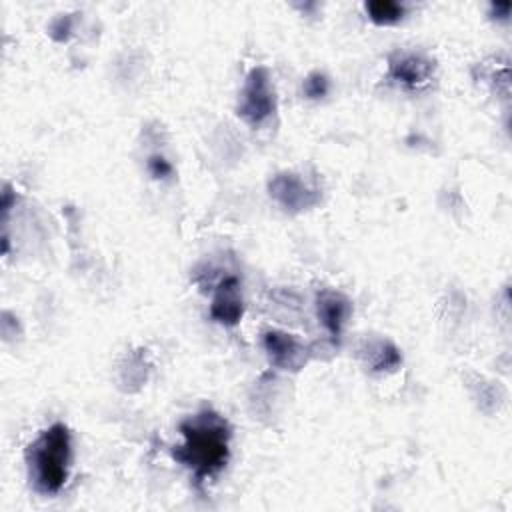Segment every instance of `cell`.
I'll return each instance as SVG.
<instances>
[{
    "label": "cell",
    "mask_w": 512,
    "mask_h": 512,
    "mask_svg": "<svg viewBox=\"0 0 512 512\" xmlns=\"http://www.w3.org/2000/svg\"><path fill=\"white\" fill-rule=\"evenodd\" d=\"M316 314L326 332L338 340L352 314V302L338 290H320L316 296Z\"/></svg>",
    "instance_id": "ba28073f"
},
{
    "label": "cell",
    "mask_w": 512,
    "mask_h": 512,
    "mask_svg": "<svg viewBox=\"0 0 512 512\" xmlns=\"http://www.w3.org/2000/svg\"><path fill=\"white\" fill-rule=\"evenodd\" d=\"M180 434L184 440L174 448L172 456L192 472L196 484L224 470L232 438V428L224 416L204 408L180 422Z\"/></svg>",
    "instance_id": "6da1fadb"
},
{
    "label": "cell",
    "mask_w": 512,
    "mask_h": 512,
    "mask_svg": "<svg viewBox=\"0 0 512 512\" xmlns=\"http://www.w3.org/2000/svg\"><path fill=\"white\" fill-rule=\"evenodd\" d=\"M366 364L372 372H392L402 364V354L392 342L376 340L368 344Z\"/></svg>",
    "instance_id": "9c48e42d"
},
{
    "label": "cell",
    "mask_w": 512,
    "mask_h": 512,
    "mask_svg": "<svg viewBox=\"0 0 512 512\" xmlns=\"http://www.w3.org/2000/svg\"><path fill=\"white\" fill-rule=\"evenodd\" d=\"M328 88H330V80H328V76L322 74V72H312V74H308L306 80H304V94H306L308 98H312V100L326 96V94H328Z\"/></svg>",
    "instance_id": "8fae6325"
},
{
    "label": "cell",
    "mask_w": 512,
    "mask_h": 512,
    "mask_svg": "<svg viewBox=\"0 0 512 512\" xmlns=\"http://www.w3.org/2000/svg\"><path fill=\"white\" fill-rule=\"evenodd\" d=\"M28 476L36 492L58 494L70 474L72 436L68 426L56 422L46 428L26 450Z\"/></svg>",
    "instance_id": "7a4b0ae2"
},
{
    "label": "cell",
    "mask_w": 512,
    "mask_h": 512,
    "mask_svg": "<svg viewBox=\"0 0 512 512\" xmlns=\"http://www.w3.org/2000/svg\"><path fill=\"white\" fill-rule=\"evenodd\" d=\"M270 196L290 212H302L320 202V190L294 172H280L268 182Z\"/></svg>",
    "instance_id": "277c9868"
},
{
    "label": "cell",
    "mask_w": 512,
    "mask_h": 512,
    "mask_svg": "<svg viewBox=\"0 0 512 512\" xmlns=\"http://www.w3.org/2000/svg\"><path fill=\"white\" fill-rule=\"evenodd\" d=\"M276 112V94L266 66H256L248 72L236 114L252 128L264 126Z\"/></svg>",
    "instance_id": "3957f363"
},
{
    "label": "cell",
    "mask_w": 512,
    "mask_h": 512,
    "mask_svg": "<svg viewBox=\"0 0 512 512\" xmlns=\"http://www.w3.org/2000/svg\"><path fill=\"white\" fill-rule=\"evenodd\" d=\"M146 166H148V172H150L154 178H158V180L168 178V176L172 174V164H170L164 156H160V154H152V156L148 158Z\"/></svg>",
    "instance_id": "7c38bea8"
},
{
    "label": "cell",
    "mask_w": 512,
    "mask_h": 512,
    "mask_svg": "<svg viewBox=\"0 0 512 512\" xmlns=\"http://www.w3.org/2000/svg\"><path fill=\"white\" fill-rule=\"evenodd\" d=\"M58 32H64V38L68 36V32H70V16H60V18H56V20L52 22L50 34H52L54 38H58V36H60Z\"/></svg>",
    "instance_id": "4fadbf2b"
},
{
    "label": "cell",
    "mask_w": 512,
    "mask_h": 512,
    "mask_svg": "<svg viewBox=\"0 0 512 512\" xmlns=\"http://www.w3.org/2000/svg\"><path fill=\"white\" fill-rule=\"evenodd\" d=\"M242 314H244V300H242L238 276L234 274L222 276L214 288V296L210 302V316L224 326H236Z\"/></svg>",
    "instance_id": "8992f818"
},
{
    "label": "cell",
    "mask_w": 512,
    "mask_h": 512,
    "mask_svg": "<svg viewBox=\"0 0 512 512\" xmlns=\"http://www.w3.org/2000/svg\"><path fill=\"white\" fill-rule=\"evenodd\" d=\"M366 12L376 24H394L404 16L406 8L396 0H370L366 2Z\"/></svg>",
    "instance_id": "30bf717a"
},
{
    "label": "cell",
    "mask_w": 512,
    "mask_h": 512,
    "mask_svg": "<svg viewBox=\"0 0 512 512\" xmlns=\"http://www.w3.org/2000/svg\"><path fill=\"white\" fill-rule=\"evenodd\" d=\"M262 346L270 362L280 370H300L308 360V348L294 336L282 330H266Z\"/></svg>",
    "instance_id": "5b68a950"
},
{
    "label": "cell",
    "mask_w": 512,
    "mask_h": 512,
    "mask_svg": "<svg viewBox=\"0 0 512 512\" xmlns=\"http://www.w3.org/2000/svg\"><path fill=\"white\" fill-rule=\"evenodd\" d=\"M388 72L396 82L416 88L432 78L434 62L418 52H396L388 60Z\"/></svg>",
    "instance_id": "52a82bcc"
}]
</instances>
